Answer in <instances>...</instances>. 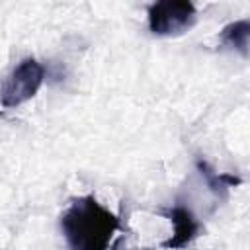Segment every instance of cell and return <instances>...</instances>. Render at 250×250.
<instances>
[{
	"mask_svg": "<svg viewBox=\"0 0 250 250\" xmlns=\"http://www.w3.org/2000/svg\"><path fill=\"white\" fill-rule=\"evenodd\" d=\"M195 6L186 0H162L148 8V27L154 35H178L195 23Z\"/></svg>",
	"mask_w": 250,
	"mask_h": 250,
	"instance_id": "3",
	"label": "cell"
},
{
	"mask_svg": "<svg viewBox=\"0 0 250 250\" xmlns=\"http://www.w3.org/2000/svg\"><path fill=\"white\" fill-rule=\"evenodd\" d=\"M248 37H250V21L248 20L232 21L221 31V41L225 45L240 51L244 57L248 55Z\"/></svg>",
	"mask_w": 250,
	"mask_h": 250,
	"instance_id": "5",
	"label": "cell"
},
{
	"mask_svg": "<svg viewBox=\"0 0 250 250\" xmlns=\"http://www.w3.org/2000/svg\"><path fill=\"white\" fill-rule=\"evenodd\" d=\"M197 168L201 172V176L205 178V182L209 184V188L213 191H219V189H227V188H234L238 186L242 180L238 176H232V174H219L215 172L205 160H197Z\"/></svg>",
	"mask_w": 250,
	"mask_h": 250,
	"instance_id": "6",
	"label": "cell"
},
{
	"mask_svg": "<svg viewBox=\"0 0 250 250\" xmlns=\"http://www.w3.org/2000/svg\"><path fill=\"white\" fill-rule=\"evenodd\" d=\"M61 229L70 250H115L121 225L96 197L84 195L61 215Z\"/></svg>",
	"mask_w": 250,
	"mask_h": 250,
	"instance_id": "1",
	"label": "cell"
},
{
	"mask_svg": "<svg viewBox=\"0 0 250 250\" xmlns=\"http://www.w3.org/2000/svg\"><path fill=\"white\" fill-rule=\"evenodd\" d=\"M43 78H45V68L35 59L27 57L21 62H18L16 68L10 72V76L2 84V90H0L2 107L6 109L18 107L23 102L31 100L39 92Z\"/></svg>",
	"mask_w": 250,
	"mask_h": 250,
	"instance_id": "2",
	"label": "cell"
},
{
	"mask_svg": "<svg viewBox=\"0 0 250 250\" xmlns=\"http://www.w3.org/2000/svg\"><path fill=\"white\" fill-rule=\"evenodd\" d=\"M168 217H170V223L174 225V232L172 236L162 244L164 250H178V248H184L186 244H189L197 230H199V223L197 219L193 217V213L188 209V207H182V205H176L168 211Z\"/></svg>",
	"mask_w": 250,
	"mask_h": 250,
	"instance_id": "4",
	"label": "cell"
}]
</instances>
